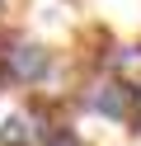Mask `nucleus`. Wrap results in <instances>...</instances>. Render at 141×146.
I'll return each instance as SVG.
<instances>
[{
  "mask_svg": "<svg viewBox=\"0 0 141 146\" xmlns=\"http://www.w3.org/2000/svg\"><path fill=\"white\" fill-rule=\"evenodd\" d=\"M108 66L118 71L122 80H136V85H141V47H118L108 57Z\"/></svg>",
  "mask_w": 141,
  "mask_h": 146,
  "instance_id": "nucleus-3",
  "label": "nucleus"
},
{
  "mask_svg": "<svg viewBox=\"0 0 141 146\" xmlns=\"http://www.w3.org/2000/svg\"><path fill=\"white\" fill-rule=\"evenodd\" d=\"M0 85H5V76H0Z\"/></svg>",
  "mask_w": 141,
  "mask_h": 146,
  "instance_id": "nucleus-6",
  "label": "nucleus"
},
{
  "mask_svg": "<svg viewBox=\"0 0 141 146\" xmlns=\"http://www.w3.org/2000/svg\"><path fill=\"white\" fill-rule=\"evenodd\" d=\"M47 71H52V52H47L42 42H28V38L5 42V52H0V76H5V85H38Z\"/></svg>",
  "mask_w": 141,
  "mask_h": 146,
  "instance_id": "nucleus-1",
  "label": "nucleus"
},
{
  "mask_svg": "<svg viewBox=\"0 0 141 146\" xmlns=\"http://www.w3.org/2000/svg\"><path fill=\"white\" fill-rule=\"evenodd\" d=\"M0 146H28V113H9L0 123Z\"/></svg>",
  "mask_w": 141,
  "mask_h": 146,
  "instance_id": "nucleus-4",
  "label": "nucleus"
},
{
  "mask_svg": "<svg viewBox=\"0 0 141 146\" xmlns=\"http://www.w3.org/2000/svg\"><path fill=\"white\" fill-rule=\"evenodd\" d=\"M85 104H89L94 113H103V118H113V123H122V118L132 113V90L122 85V80H103V85H89Z\"/></svg>",
  "mask_w": 141,
  "mask_h": 146,
  "instance_id": "nucleus-2",
  "label": "nucleus"
},
{
  "mask_svg": "<svg viewBox=\"0 0 141 146\" xmlns=\"http://www.w3.org/2000/svg\"><path fill=\"white\" fill-rule=\"evenodd\" d=\"M127 118H132V123H136V127H141V85H136V90H132V113H127Z\"/></svg>",
  "mask_w": 141,
  "mask_h": 146,
  "instance_id": "nucleus-5",
  "label": "nucleus"
}]
</instances>
